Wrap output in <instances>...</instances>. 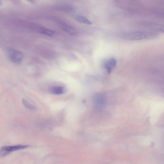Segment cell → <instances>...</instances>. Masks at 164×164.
Wrapping results in <instances>:
<instances>
[{
    "label": "cell",
    "instance_id": "6",
    "mask_svg": "<svg viewBox=\"0 0 164 164\" xmlns=\"http://www.w3.org/2000/svg\"><path fill=\"white\" fill-rule=\"evenodd\" d=\"M50 91L52 94L56 95H60L65 93L66 89L63 86H55L50 88Z\"/></svg>",
    "mask_w": 164,
    "mask_h": 164
},
{
    "label": "cell",
    "instance_id": "13",
    "mask_svg": "<svg viewBox=\"0 0 164 164\" xmlns=\"http://www.w3.org/2000/svg\"><path fill=\"white\" fill-rule=\"evenodd\" d=\"M0 5H1V6L3 5V3H2L1 1V2H0Z\"/></svg>",
    "mask_w": 164,
    "mask_h": 164
},
{
    "label": "cell",
    "instance_id": "2",
    "mask_svg": "<svg viewBox=\"0 0 164 164\" xmlns=\"http://www.w3.org/2000/svg\"><path fill=\"white\" fill-rule=\"evenodd\" d=\"M7 53L8 57L12 62L16 64H19L22 62L23 56L21 52L9 49L7 50Z\"/></svg>",
    "mask_w": 164,
    "mask_h": 164
},
{
    "label": "cell",
    "instance_id": "9",
    "mask_svg": "<svg viewBox=\"0 0 164 164\" xmlns=\"http://www.w3.org/2000/svg\"><path fill=\"white\" fill-rule=\"evenodd\" d=\"M38 31L39 33L49 36H52L55 34V32L53 31L44 28H40L39 29Z\"/></svg>",
    "mask_w": 164,
    "mask_h": 164
},
{
    "label": "cell",
    "instance_id": "8",
    "mask_svg": "<svg viewBox=\"0 0 164 164\" xmlns=\"http://www.w3.org/2000/svg\"><path fill=\"white\" fill-rule=\"evenodd\" d=\"M75 19L77 20L81 23H82L88 25H91L92 23L89 20L83 16L81 15H77L76 16Z\"/></svg>",
    "mask_w": 164,
    "mask_h": 164
},
{
    "label": "cell",
    "instance_id": "10",
    "mask_svg": "<svg viewBox=\"0 0 164 164\" xmlns=\"http://www.w3.org/2000/svg\"><path fill=\"white\" fill-rule=\"evenodd\" d=\"M23 105L28 109L30 110H35L37 109V108L28 101L26 100L23 99L22 100Z\"/></svg>",
    "mask_w": 164,
    "mask_h": 164
},
{
    "label": "cell",
    "instance_id": "3",
    "mask_svg": "<svg viewBox=\"0 0 164 164\" xmlns=\"http://www.w3.org/2000/svg\"><path fill=\"white\" fill-rule=\"evenodd\" d=\"M106 102V96L101 93L94 94L93 98V103L94 106L98 109H101L104 107Z\"/></svg>",
    "mask_w": 164,
    "mask_h": 164
},
{
    "label": "cell",
    "instance_id": "7",
    "mask_svg": "<svg viewBox=\"0 0 164 164\" xmlns=\"http://www.w3.org/2000/svg\"><path fill=\"white\" fill-rule=\"evenodd\" d=\"M60 26L63 30L71 35H75L77 34V33L73 28L65 23H61Z\"/></svg>",
    "mask_w": 164,
    "mask_h": 164
},
{
    "label": "cell",
    "instance_id": "12",
    "mask_svg": "<svg viewBox=\"0 0 164 164\" xmlns=\"http://www.w3.org/2000/svg\"><path fill=\"white\" fill-rule=\"evenodd\" d=\"M26 1L33 4H35L37 1L36 0H26Z\"/></svg>",
    "mask_w": 164,
    "mask_h": 164
},
{
    "label": "cell",
    "instance_id": "4",
    "mask_svg": "<svg viewBox=\"0 0 164 164\" xmlns=\"http://www.w3.org/2000/svg\"><path fill=\"white\" fill-rule=\"evenodd\" d=\"M29 146L17 145L14 146H8L2 147L1 149V156L4 157L11 152L26 149Z\"/></svg>",
    "mask_w": 164,
    "mask_h": 164
},
{
    "label": "cell",
    "instance_id": "1",
    "mask_svg": "<svg viewBox=\"0 0 164 164\" xmlns=\"http://www.w3.org/2000/svg\"><path fill=\"white\" fill-rule=\"evenodd\" d=\"M157 34L151 31H133L127 32L122 34L123 39L128 41H139L155 37Z\"/></svg>",
    "mask_w": 164,
    "mask_h": 164
},
{
    "label": "cell",
    "instance_id": "11",
    "mask_svg": "<svg viewBox=\"0 0 164 164\" xmlns=\"http://www.w3.org/2000/svg\"><path fill=\"white\" fill-rule=\"evenodd\" d=\"M158 30L161 32L164 33V26L160 27L158 29Z\"/></svg>",
    "mask_w": 164,
    "mask_h": 164
},
{
    "label": "cell",
    "instance_id": "5",
    "mask_svg": "<svg viewBox=\"0 0 164 164\" xmlns=\"http://www.w3.org/2000/svg\"><path fill=\"white\" fill-rule=\"evenodd\" d=\"M117 65V60L114 58L106 59L103 63V67L108 73H111Z\"/></svg>",
    "mask_w": 164,
    "mask_h": 164
}]
</instances>
